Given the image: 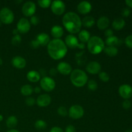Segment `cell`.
<instances>
[{"instance_id": "cell-1", "label": "cell", "mask_w": 132, "mask_h": 132, "mask_svg": "<svg viewBox=\"0 0 132 132\" xmlns=\"http://www.w3.org/2000/svg\"><path fill=\"white\" fill-rule=\"evenodd\" d=\"M47 51L50 57L55 60H59L67 54L68 48L63 40L54 39L47 45Z\"/></svg>"}, {"instance_id": "cell-2", "label": "cell", "mask_w": 132, "mask_h": 132, "mask_svg": "<svg viewBox=\"0 0 132 132\" xmlns=\"http://www.w3.org/2000/svg\"><path fill=\"white\" fill-rule=\"evenodd\" d=\"M63 24L64 28L71 34L79 33L82 27V21L80 17L73 12H68L63 16Z\"/></svg>"}, {"instance_id": "cell-3", "label": "cell", "mask_w": 132, "mask_h": 132, "mask_svg": "<svg viewBox=\"0 0 132 132\" xmlns=\"http://www.w3.org/2000/svg\"><path fill=\"white\" fill-rule=\"evenodd\" d=\"M70 81L76 87H82L88 82V76L81 69H75L70 73Z\"/></svg>"}, {"instance_id": "cell-4", "label": "cell", "mask_w": 132, "mask_h": 132, "mask_svg": "<svg viewBox=\"0 0 132 132\" xmlns=\"http://www.w3.org/2000/svg\"><path fill=\"white\" fill-rule=\"evenodd\" d=\"M105 44L102 38L97 36L91 37L87 42L88 51L92 54H99L104 50Z\"/></svg>"}, {"instance_id": "cell-5", "label": "cell", "mask_w": 132, "mask_h": 132, "mask_svg": "<svg viewBox=\"0 0 132 132\" xmlns=\"http://www.w3.org/2000/svg\"><path fill=\"white\" fill-rule=\"evenodd\" d=\"M14 19V14L9 8H3L0 10V21L5 24H10Z\"/></svg>"}, {"instance_id": "cell-6", "label": "cell", "mask_w": 132, "mask_h": 132, "mask_svg": "<svg viewBox=\"0 0 132 132\" xmlns=\"http://www.w3.org/2000/svg\"><path fill=\"white\" fill-rule=\"evenodd\" d=\"M41 88L45 92H51L55 88V82L52 77L45 76L42 77L40 80Z\"/></svg>"}, {"instance_id": "cell-7", "label": "cell", "mask_w": 132, "mask_h": 132, "mask_svg": "<svg viewBox=\"0 0 132 132\" xmlns=\"http://www.w3.org/2000/svg\"><path fill=\"white\" fill-rule=\"evenodd\" d=\"M65 43L67 47L71 48H79L80 49L85 48V44L79 43L78 39L73 34H69L65 37Z\"/></svg>"}, {"instance_id": "cell-8", "label": "cell", "mask_w": 132, "mask_h": 132, "mask_svg": "<svg viewBox=\"0 0 132 132\" xmlns=\"http://www.w3.org/2000/svg\"><path fill=\"white\" fill-rule=\"evenodd\" d=\"M85 111L80 105H73L68 110V116L72 119H79L84 116Z\"/></svg>"}, {"instance_id": "cell-9", "label": "cell", "mask_w": 132, "mask_h": 132, "mask_svg": "<svg viewBox=\"0 0 132 132\" xmlns=\"http://www.w3.org/2000/svg\"><path fill=\"white\" fill-rule=\"evenodd\" d=\"M51 10L54 14L57 15H61L64 12L66 9L65 4L63 1L55 0L52 2Z\"/></svg>"}, {"instance_id": "cell-10", "label": "cell", "mask_w": 132, "mask_h": 132, "mask_svg": "<svg viewBox=\"0 0 132 132\" xmlns=\"http://www.w3.org/2000/svg\"><path fill=\"white\" fill-rule=\"evenodd\" d=\"M36 10V5L33 1H27L22 6V12L27 17L34 15Z\"/></svg>"}, {"instance_id": "cell-11", "label": "cell", "mask_w": 132, "mask_h": 132, "mask_svg": "<svg viewBox=\"0 0 132 132\" xmlns=\"http://www.w3.org/2000/svg\"><path fill=\"white\" fill-rule=\"evenodd\" d=\"M30 23L27 18H22L17 23V28L18 32L21 34H26L30 29Z\"/></svg>"}, {"instance_id": "cell-12", "label": "cell", "mask_w": 132, "mask_h": 132, "mask_svg": "<svg viewBox=\"0 0 132 132\" xmlns=\"http://www.w3.org/2000/svg\"><path fill=\"white\" fill-rule=\"evenodd\" d=\"M36 102L39 106L46 107L50 104L52 102V98L48 94H41L37 97Z\"/></svg>"}, {"instance_id": "cell-13", "label": "cell", "mask_w": 132, "mask_h": 132, "mask_svg": "<svg viewBox=\"0 0 132 132\" xmlns=\"http://www.w3.org/2000/svg\"><path fill=\"white\" fill-rule=\"evenodd\" d=\"M101 66L98 62L90 61L87 64L86 67V70L90 74H97L101 72Z\"/></svg>"}, {"instance_id": "cell-14", "label": "cell", "mask_w": 132, "mask_h": 132, "mask_svg": "<svg viewBox=\"0 0 132 132\" xmlns=\"http://www.w3.org/2000/svg\"><path fill=\"white\" fill-rule=\"evenodd\" d=\"M119 95L125 99H128L132 96V87L129 85H122L119 88Z\"/></svg>"}, {"instance_id": "cell-15", "label": "cell", "mask_w": 132, "mask_h": 132, "mask_svg": "<svg viewBox=\"0 0 132 132\" xmlns=\"http://www.w3.org/2000/svg\"><path fill=\"white\" fill-rule=\"evenodd\" d=\"M57 70L63 75L70 74L72 72V66L67 62H60L57 66Z\"/></svg>"}, {"instance_id": "cell-16", "label": "cell", "mask_w": 132, "mask_h": 132, "mask_svg": "<svg viewBox=\"0 0 132 132\" xmlns=\"http://www.w3.org/2000/svg\"><path fill=\"white\" fill-rule=\"evenodd\" d=\"M11 63L12 66L15 68H18V69H23L26 67L27 64V61H26L25 59L23 58V57L17 56L14 57L11 61Z\"/></svg>"}, {"instance_id": "cell-17", "label": "cell", "mask_w": 132, "mask_h": 132, "mask_svg": "<svg viewBox=\"0 0 132 132\" xmlns=\"http://www.w3.org/2000/svg\"><path fill=\"white\" fill-rule=\"evenodd\" d=\"M77 11L81 14H86L92 10V5L90 2L86 1H81L77 5Z\"/></svg>"}, {"instance_id": "cell-18", "label": "cell", "mask_w": 132, "mask_h": 132, "mask_svg": "<svg viewBox=\"0 0 132 132\" xmlns=\"http://www.w3.org/2000/svg\"><path fill=\"white\" fill-rule=\"evenodd\" d=\"M36 40L41 46H46L50 43V36L46 33H40L36 37Z\"/></svg>"}, {"instance_id": "cell-19", "label": "cell", "mask_w": 132, "mask_h": 132, "mask_svg": "<svg viewBox=\"0 0 132 132\" xmlns=\"http://www.w3.org/2000/svg\"><path fill=\"white\" fill-rule=\"evenodd\" d=\"M50 32L52 36L55 39H60L64 34V30L61 26L57 24L52 27Z\"/></svg>"}, {"instance_id": "cell-20", "label": "cell", "mask_w": 132, "mask_h": 132, "mask_svg": "<svg viewBox=\"0 0 132 132\" xmlns=\"http://www.w3.org/2000/svg\"><path fill=\"white\" fill-rule=\"evenodd\" d=\"M110 24V19L106 16H101L97 22V26L100 30H106Z\"/></svg>"}, {"instance_id": "cell-21", "label": "cell", "mask_w": 132, "mask_h": 132, "mask_svg": "<svg viewBox=\"0 0 132 132\" xmlns=\"http://www.w3.org/2000/svg\"><path fill=\"white\" fill-rule=\"evenodd\" d=\"M27 79L32 82H38L41 78V76H40L39 72L36 70H31L27 73Z\"/></svg>"}, {"instance_id": "cell-22", "label": "cell", "mask_w": 132, "mask_h": 132, "mask_svg": "<svg viewBox=\"0 0 132 132\" xmlns=\"http://www.w3.org/2000/svg\"><path fill=\"white\" fill-rule=\"evenodd\" d=\"M121 40H120L118 37L115 36H112L111 37H107L106 39L105 43L108 46H119L121 44Z\"/></svg>"}, {"instance_id": "cell-23", "label": "cell", "mask_w": 132, "mask_h": 132, "mask_svg": "<svg viewBox=\"0 0 132 132\" xmlns=\"http://www.w3.org/2000/svg\"><path fill=\"white\" fill-rule=\"evenodd\" d=\"M79 39L81 41V43H86L89 41L90 37V34L86 30H82L79 32Z\"/></svg>"}, {"instance_id": "cell-24", "label": "cell", "mask_w": 132, "mask_h": 132, "mask_svg": "<svg viewBox=\"0 0 132 132\" xmlns=\"http://www.w3.org/2000/svg\"><path fill=\"white\" fill-rule=\"evenodd\" d=\"M125 21L122 18H118L114 19L112 23V27L116 30H120L125 26Z\"/></svg>"}, {"instance_id": "cell-25", "label": "cell", "mask_w": 132, "mask_h": 132, "mask_svg": "<svg viewBox=\"0 0 132 132\" xmlns=\"http://www.w3.org/2000/svg\"><path fill=\"white\" fill-rule=\"evenodd\" d=\"M81 21H82V25H83L85 27H87V28L92 27L95 23V20L94 18L90 16V15L85 16Z\"/></svg>"}, {"instance_id": "cell-26", "label": "cell", "mask_w": 132, "mask_h": 132, "mask_svg": "<svg viewBox=\"0 0 132 132\" xmlns=\"http://www.w3.org/2000/svg\"><path fill=\"white\" fill-rule=\"evenodd\" d=\"M18 120L17 117L14 116H11L7 118L6 121V125L9 128L12 129L14 128L18 125Z\"/></svg>"}, {"instance_id": "cell-27", "label": "cell", "mask_w": 132, "mask_h": 132, "mask_svg": "<svg viewBox=\"0 0 132 132\" xmlns=\"http://www.w3.org/2000/svg\"><path fill=\"white\" fill-rule=\"evenodd\" d=\"M103 50L104 52L110 57H114L118 54V49L116 46H106Z\"/></svg>"}, {"instance_id": "cell-28", "label": "cell", "mask_w": 132, "mask_h": 132, "mask_svg": "<svg viewBox=\"0 0 132 132\" xmlns=\"http://www.w3.org/2000/svg\"><path fill=\"white\" fill-rule=\"evenodd\" d=\"M34 92L32 86L30 85H24L21 88V93L24 96H30Z\"/></svg>"}, {"instance_id": "cell-29", "label": "cell", "mask_w": 132, "mask_h": 132, "mask_svg": "<svg viewBox=\"0 0 132 132\" xmlns=\"http://www.w3.org/2000/svg\"><path fill=\"white\" fill-rule=\"evenodd\" d=\"M34 127L37 129V130H45L47 128V124L45 121L43 120H37L34 124Z\"/></svg>"}, {"instance_id": "cell-30", "label": "cell", "mask_w": 132, "mask_h": 132, "mask_svg": "<svg viewBox=\"0 0 132 132\" xmlns=\"http://www.w3.org/2000/svg\"><path fill=\"white\" fill-rule=\"evenodd\" d=\"M87 85L88 89L90 90H91V91H95V90H96L97 89V83L94 79H91L89 81H88Z\"/></svg>"}, {"instance_id": "cell-31", "label": "cell", "mask_w": 132, "mask_h": 132, "mask_svg": "<svg viewBox=\"0 0 132 132\" xmlns=\"http://www.w3.org/2000/svg\"><path fill=\"white\" fill-rule=\"evenodd\" d=\"M21 37L19 34H18L13 36L11 40V43L14 46H18L19 45H20V43H21Z\"/></svg>"}, {"instance_id": "cell-32", "label": "cell", "mask_w": 132, "mask_h": 132, "mask_svg": "<svg viewBox=\"0 0 132 132\" xmlns=\"http://www.w3.org/2000/svg\"><path fill=\"white\" fill-rule=\"evenodd\" d=\"M37 3L41 7L46 9V8L49 7L51 5L52 1L50 0H39L37 1Z\"/></svg>"}, {"instance_id": "cell-33", "label": "cell", "mask_w": 132, "mask_h": 132, "mask_svg": "<svg viewBox=\"0 0 132 132\" xmlns=\"http://www.w3.org/2000/svg\"><path fill=\"white\" fill-rule=\"evenodd\" d=\"M99 77L101 81L103 82H108L110 80V76L106 72H100L99 73Z\"/></svg>"}, {"instance_id": "cell-34", "label": "cell", "mask_w": 132, "mask_h": 132, "mask_svg": "<svg viewBox=\"0 0 132 132\" xmlns=\"http://www.w3.org/2000/svg\"><path fill=\"white\" fill-rule=\"evenodd\" d=\"M57 113L59 116H62V117H65L68 114V111L67 110L66 107L63 106H61L58 108Z\"/></svg>"}, {"instance_id": "cell-35", "label": "cell", "mask_w": 132, "mask_h": 132, "mask_svg": "<svg viewBox=\"0 0 132 132\" xmlns=\"http://www.w3.org/2000/svg\"><path fill=\"white\" fill-rule=\"evenodd\" d=\"M35 103H36V100L32 97H28L25 99V104L28 106H32L34 105Z\"/></svg>"}, {"instance_id": "cell-36", "label": "cell", "mask_w": 132, "mask_h": 132, "mask_svg": "<svg viewBox=\"0 0 132 132\" xmlns=\"http://www.w3.org/2000/svg\"><path fill=\"white\" fill-rule=\"evenodd\" d=\"M30 23L31 24H32L33 25H37L39 23V19L37 15H32L30 17Z\"/></svg>"}, {"instance_id": "cell-37", "label": "cell", "mask_w": 132, "mask_h": 132, "mask_svg": "<svg viewBox=\"0 0 132 132\" xmlns=\"http://www.w3.org/2000/svg\"><path fill=\"white\" fill-rule=\"evenodd\" d=\"M125 44L128 48H132V35L127 36L125 39Z\"/></svg>"}, {"instance_id": "cell-38", "label": "cell", "mask_w": 132, "mask_h": 132, "mask_svg": "<svg viewBox=\"0 0 132 132\" xmlns=\"http://www.w3.org/2000/svg\"><path fill=\"white\" fill-rule=\"evenodd\" d=\"M30 47L32 48L36 49L40 45L39 44V43L37 42V40L33 39L30 41Z\"/></svg>"}, {"instance_id": "cell-39", "label": "cell", "mask_w": 132, "mask_h": 132, "mask_svg": "<svg viewBox=\"0 0 132 132\" xmlns=\"http://www.w3.org/2000/svg\"><path fill=\"white\" fill-rule=\"evenodd\" d=\"M122 106V107L125 108V109H126V110L129 109V108L131 106V102H130L129 100H128V99H126L125 101H123Z\"/></svg>"}, {"instance_id": "cell-40", "label": "cell", "mask_w": 132, "mask_h": 132, "mask_svg": "<svg viewBox=\"0 0 132 132\" xmlns=\"http://www.w3.org/2000/svg\"><path fill=\"white\" fill-rule=\"evenodd\" d=\"M130 13H131V11L128 8H125V9H122V12H121V14L124 17H128L130 15Z\"/></svg>"}, {"instance_id": "cell-41", "label": "cell", "mask_w": 132, "mask_h": 132, "mask_svg": "<svg viewBox=\"0 0 132 132\" xmlns=\"http://www.w3.org/2000/svg\"><path fill=\"white\" fill-rule=\"evenodd\" d=\"M64 132H76V129L74 126L72 125H70L67 126L65 128V131Z\"/></svg>"}, {"instance_id": "cell-42", "label": "cell", "mask_w": 132, "mask_h": 132, "mask_svg": "<svg viewBox=\"0 0 132 132\" xmlns=\"http://www.w3.org/2000/svg\"><path fill=\"white\" fill-rule=\"evenodd\" d=\"M104 35L106 36L107 37H111V36H113V32L112 29H106L104 31Z\"/></svg>"}, {"instance_id": "cell-43", "label": "cell", "mask_w": 132, "mask_h": 132, "mask_svg": "<svg viewBox=\"0 0 132 132\" xmlns=\"http://www.w3.org/2000/svg\"><path fill=\"white\" fill-rule=\"evenodd\" d=\"M50 132H64L63 130V129L58 126H54V127L52 128L51 130H50Z\"/></svg>"}, {"instance_id": "cell-44", "label": "cell", "mask_w": 132, "mask_h": 132, "mask_svg": "<svg viewBox=\"0 0 132 132\" xmlns=\"http://www.w3.org/2000/svg\"><path fill=\"white\" fill-rule=\"evenodd\" d=\"M57 69H55V68H52L50 70V72H49V73H50V74L52 76H55V75L57 74Z\"/></svg>"}, {"instance_id": "cell-45", "label": "cell", "mask_w": 132, "mask_h": 132, "mask_svg": "<svg viewBox=\"0 0 132 132\" xmlns=\"http://www.w3.org/2000/svg\"><path fill=\"white\" fill-rule=\"evenodd\" d=\"M39 73L40 76H42L43 77H45V76H46V70H45V69H41V70H39Z\"/></svg>"}, {"instance_id": "cell-46", "label": "cell", "mask_w": 132, "mask_h": 132, "mask_svg": "<svg viewBox=\"0 0 132 132\" xmlns=\"http://www.w3.org/2000/svg\"><path fill=\"white\" fill-rule=\"evenodd\" d=\"M125 2H126V4L129 7L132 8V0H126Z\"/></svg>"}, {"instance_id": "cell-47", "label": "cell", "mask_w": 132, "mask_h": 132, "mask_svg": "<svg viewBox=\"0 0 132 132\" xmlns=\"http://www.w3.org/2000/svg\"><path fill=\"white\" fill-rule=\"evenodd\" d=\"M41 88L39 87V86H36V87L34 89V91L36 93H37V94H39V93L41 92Z\"/></svg>"}, {"instance_id": "cell-48", "label": "cell", "mask_w": 132, "mask_h": 132, "mask_svg": "<svg viewBox=\"0 0 132 132\" xmlns=\"http://www.w3.org/2000/svg\"><path fill=\"white\" fill-rule=\"evenodd\" d=\"M12 33H13V34L14 35V36H15V35H18V33H19V32H18V30H17V29H14V30H13Z\"/></svg>"}, {"instance_id": "cell-49", "label": "cell", "mask_w": 132, "mask_h": 132, "mask_svg": "<svg viewBox=\"0 0 132 132\" xmlns=\"http://www.w3.org/2000/svg\"><path fill=\"white\" fill-rule=\"evenodd\" d=\"M6 132H19V131H18V130H15V129H12V130H9V131H7Z\"/></svg>"}, {"instance_id": "cell-50", "label": "cell", "mask_w": 132, "mask_h": 132, "mask_svg": "<svg viewBox=\"0 0 132 132\" xmlns=\"http://www.w3.org/2000/svg\"><path fill=\"white\" fill-rule=\"evenodd\" d=\"M3 119V116H1V115H0V121H2Z\"/></svg>"}, {"instance_id": "cell-51", "label": "cell", "mask_w": 132, "mask_h": 132, "mask_svg": "<svg viewBox=\"0 0 132 132\" xmlns=\"http://www.w3.org/2000/svg\"><path fill=\"white\" fill-rule=\"evenodd\" d=\"M125 132H132V130H128Z\"/></svg>"}, {"instance_id": "cell-52", "label": "cell", "mask_w": 132, "mask_h": 132, "mask_svg": "<svg viewBox=\"0 0 132 132\" xmlns=\"http://www.w3.org/2000/svg\"><path fill=\"white\" fill-rule=\"evenodd\" d=\"M1 21H0V27H1Z\"/></svg>"}]
</instances>
